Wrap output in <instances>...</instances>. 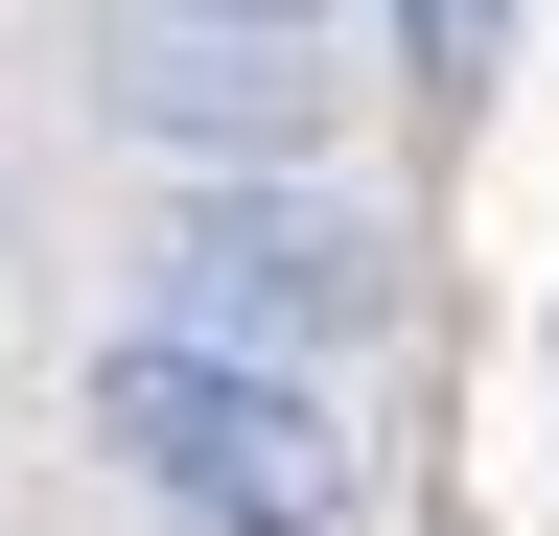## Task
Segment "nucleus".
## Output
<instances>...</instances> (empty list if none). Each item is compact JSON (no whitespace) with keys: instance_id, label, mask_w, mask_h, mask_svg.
<instances>
[{"instance_id":"1","label":"nucleus","mask_w":559,"mask_h":536,"mask_svg":"<svg viewBox=\"0 0 559 536\" xmlns=\"http://www.w3.org/2000/svg\"><path fill=\"white\" fill-rule=\"evenodd\" d=\"M94 443H117L164 513H210V536H349V420H326L280 350L140 326V350H94Z\"/></svg>"},{"instance_id":"2","label":"nucleus","mask_w":559,"mask_h":536,"mask_svg":"<svg viewBox=\"0 0 559 536\" xmlns=\"http://www.w3.org/2000/svg\"><path fill=\"white\" fill-rule=\"evenodd\" d=\"M94 117L187 164H304L326 141V0H117L94 24Z\"/></svg>"},{"instance_id":"3","label":"nucleus","mask_w":559,"mask_h":536,"mask_svg":"<svg viewBox=\"0 0 559 536\" xmlns=\"http://www.w3.org/2000/svg\"><path fill=\"white\" fill-rule=\"evenodd\" d=\"M164 326L187 350H349V326H373V234L349 211H304V187L280 164H234V187H187V234H164Z\"/></svg>"},{"instance_id":"4","label":"nucleus","mask_w":559,"mask_h":536,"mask_svg":"<svg viewBox=\"0 0 559 536\" xmlns=\"http://www.w3.org/2000/svg\"><path fill=\"white\" fill-rule=\"evenodd\" d=\"M489 47H513V0H396V71H443V94H489Z\"/></svg>"}]
</instances>
